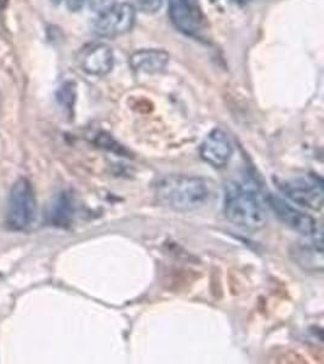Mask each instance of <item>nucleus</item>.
<instances>
[{
    "label": "nucleus",
    "instance_id": "nucleus-1",
    "mask_svg": "<svg viewBox=\"0 0 324 364\" xmlns=\"http://www.w3.org/2000/svg\"><path fill=\"white\" fill-rule=\"evenodd\" d=\"M224 213L230 223L248 231H258L266 224L264 199L250 182L234 180L226 183Z\"/></svg>",
    "mask_w": 324,
    "mask_h": 364
},
{
    "label": "nucleus",
    "instance_id": "nucleus-2",
    "mask_svg": "<svg viewBox=\"0 0 324 364\" xmlns=\"http://www.w3.org/2000/svg\"><path fill=\"white\" fill-rule=\"evenodd\" d=\"M156 197L163 205L176 211L198 210L212 198V186L208 180L198 176H169L156 186Z\"/></svg>",
    "mask_w": 324,
    "mask_h": 364
},
{
    "label": "nucleus",
    "instance_id": "nucleus-3",
    "mask_svg": "<svg viewBox=\"0 0 324 364\" xmlns=\"http://www.w3.org/2000/svg\"><path fill=\"white\" fill-rule=\"evenodd\" d=\"M37 216V198L32 183L26 178L14 183L9 197L6 223L13 231L28 230Z\"/></svg>",
    "mask_w": 324,
    "mask_h": 364
},
{
    "label": "nucleus",
    "instance_id": "nucleus-4",
    "mask_svg": "<svg viewBox=\"0 0 324 364\" xmlns=\"http://www.w3.org/2000/svg\"><path fill=\"white\" fill-rule=\"evenodd\" d=\"M277 187L283 195L299 207L320 210L323 207V182L313 175L277 180Z\"/></svg>",
    "mask_w": 324,
    "mask_h": 364
},
{
    "label": "nucleus",
    "instance_id": "nucleus-5",
    "mask_svg": "<svg viewBox=\"0 0 324 364\" xmlns=\"http://www.w3.org/2000/svg\"><path fill=\"white\" fill-rule=\"evenodd\" d=\"M264 200L266 202L271 210L274 211V215L279 218V221L293 231L308 238L318 235L317 220L308 213L300 210L299 208L288 203L279 196L270 193Z\"/></svg>",
    "mask_w": 324,
    "mask_h": 364
},
{
    "label": "nucleus",
    "instance_id": "nucleus-6",
    "mask_svg": "<svg viewBox=\"0 0 324 364\" xmlns=\"http://www.w3.org/2000/svg\"><path fill=\"white\" fill-rule=\"evenodd\" d=\"M136 21L135 6L128 3L114 4L99 14L94 23V32L100 37L114 38L128 33Z\"/></svg>",
    "mask_w": 324,
    "mask_h": 364
},
{
    "label": "nucleus",
    "instance_id": "nucleus-7",
    "mask_svg": "<svg viewBox=\"0 0 324 364\" xmlns=\"http://www.w3.org/2000/svg\"><path fill=\"white\" fill-rule=\"evenodd\" d=\"M171 18L183 33L198 37L205 27V17L198 0H171Z\"/></svg>",
    "mask_w": 324,
    "mask_h": 364
},
{
    "label": "nucleus",
    "instance_id": "nucleus-8",
    "mask_svg": "<svg viewBox=\"0 0 324 364\" xmlns=\"http://www.w3.org/2000/svg\"><path fill=\"white\" fill-rule=\"evenodd\" d=\"M234 154L232 141L222 129L216 128L205 136L200 145L202 159L215 169H222L229 166Z\"/></svg>",
    "mask_w": 324,
    "mask_h": 364
},
{
    "label": "nucleus",
    "instance_id": "nucleus-9",
    "mask_svg": "<svg viewBox=\"0 0 324 364\" xmlns=\"http://www.w3.org/2000/svg\"><path fill=\"white\" fill-rule=\"evenodd\" d=\"M77 61L80 68L87 75L102 77L112 70L114 54L107 44L92 43L80 50Z\"/></svg>",
    "mask_w": 324,
    "mask_h": 364
},
{
    "label": "nucleus",
    "instance_id": "nucleus-10",
    "mask_svg": "<svg viewBox=\"0 0 324 364\" xmlns=\"http://www.w3.org/2000/svg\"><path fill=\"white\" fill-rule=\"evenodd\" d=\"M169 54L162 49H142L135 51L129 58L130 66L137 72L158 73L169 63Z\"/></svg>",
    "mask_w": 324,
    "mask_h": 364
},
{
    "label": "nucleus",
    "instance_id": "nucleus-11",
    "mask_svg": "<svg viewBox=\"0 0 324 364\" xmlns=\"http://www.w3.org/2000/svg\"><path fill=\"white\" fill-rule=\"evenodd\" d=\"M293 259L303 269L310 271H322L323 269V248L320 236L311 242H305L303 245H296L291 252Z\"/></svg>",
    "mask_w": 324,
    "mask_h": 364
},
{
    "label": "nucleus",
    "instance_id": "nucleus-12",
    "mask_svg": "<svg viewBox=\"0 0 324 364\" xmlns=\"http://www.w3.org/2000/svg\"><path fill=\"white\" fill-rule=\"evenodd\" d=\"M72 211L73 210H72L71 199L68 198L65 193H61L53 204V210H51L53 224L60 228L68 225L71 221Z\"/></svg>",
    "mask_w": 324,
    "mask_h": 364
},
{
    "label": "nucleus",
    "instance_id": "nucleus-13",
    "mask_svg": "<svg viewBox=\"0 0 324 364\" xmlns=\"http://www.w3.org/2000/svg\"><path fill=\"white\" fill-rule=\"evenodd\" d=\"M164 0H135L136 8L145 14H156L162 8Z\"/></svg>",
    "mask_w": 324,
    "mask_h": 364
},
{
    "label": "nucleus",
    "instance_id": "nucleus-14",
    "mask_svg": "<svg viewBox=\"0 0 324 364\" xmlns=\"http://www.w3.org/2000/svg\"><path fill=\"white\" fill-rule=\"evenodd\" d=\"M75 97V87H72V84H66L61 87L60 94H58V99L61 101V104L65 105L67 107H71Z\"/></svg>",
    "mask_w": 324,
    "mask_h": 364
},
{
    "label": "nucleus",
    "instance_id": "nucleus-15",
    "mask_svg": "<svg viewBox=\"0 0 324 364\" xmlns=\"http://www.w3.org/2000/svg\"><path fill=\"white\" fill-rule=\"evenodd\" d=\"M89 6L95 13H104L107 9L117 4V0H87Z\"/></svg>",
    "mask_w": 324,
    "mask_h": 364
},
{
    "label": "nucleus",
    "instance_id": "nucleus-16",
    "mask_svg": "<svg viewBox=\"0 0 324 364\" xmlns=\"http://www.w3.org/2000/svg\"><path fill=\"white\" fill-rule=\"evenodd\" d=\"M87 0H66L67 8L71 11H80Z\"/></svg>",
    "mask_w": 324,
    "mask_h": 364
},
{
    "label": "nucleus",
    "instance_id": "nucleus-17",
    "mask_svg": "<svg viewBox=\"0 0 324 364\" xmlns=\"http://www.w3.org/2000/svg\"><path fill=\"white\" fill-rule=\"evenodd\" d=\"M236 1H239V3H245V1H248V0H236Z\"/></svg>",
    "mask_w": 324,
    "mask_h": 364
},
{
    "label": "nucleus",
    "instance_id": "nucleus-18",
    "mask_svg": "<svg viewBox=\"0 0 324 364\" xmlns=\"http://www.w3.org/2000/svg\"><path fill=\"white\" fill-rule=\"evenodd\" d=\"M53 1H54V3H56V4H58V3H60V1H61V0H53Z\"/></svg>",
    "mask_w": 324,
    "mask_h": 364
}]
</instances>
